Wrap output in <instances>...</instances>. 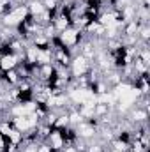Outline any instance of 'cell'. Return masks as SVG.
Here are the masks:
<instances>
[{
    "instance_id": "cell-1",
    "label": "cell",
    "mask_w": 150,
    "mask_h": 152,
    "mask_svg": "<svg viewBox=\"0 0 150 152\" xmlns=\"http://www.w3.org/2000/svg\"><path fill=\"white\" fill-rule=\"evenodd\" d=\"M90 67H92V62L78 53V55H73V60L69 64V73H71L73 78H78V76L88 75Z\"/></svg>"
},
{
    "instance_id": "cell-2",
    "label": "cell",
    "mask_w": 150,
    "mask_h": 152,
    "mask_svg": "<svg viewBox=\"0 0 150 152\" xmlns=\"http://www.w3.org/2000/svg\"><path fill=\"white\" fill-rule=\"evenodd\" d=\"M73 60V53L69 48L60 46V48H53V64L58 67H69Z\"/></svg>"
},
{
    "instance_id": "cell-3",
    "label": "cell",
    "mask_w": 150,
    "mask_h": 152,
    "mask_svg": "<svg viewBox=\"0 0 150 152\" xmlns=\"http://www.w3.org/2000/svg\"><path fill=\"white\" fill-rule=\"evenodd\" d=\"M46 142H48V145H50L55 152H60L64 147H66L64 131H60V129H51V133H50V136L46 138Z\"/></svg>"
},
{
    "instance_id": "cell-4",
    "label": "cell",
    "mask_w": 150,
    "mask_h": 152,
    "mask_svg": "<svg viewBox=\"0 0 150 152\" xmlns=\"http://www.w3.org/2000/svg\"><path fill=\"white\" fill-rule=\"evenodd\" d=\"M20 62H23V55H16V53L4 55L0 58V71L2 73H7L11 69H16L20 66Z\"/></svg>"
},
{
    "instance_id": "cell-5",
    "label": "cell",
    "mask_w": 150,
    "mask_h": 152,
    "mask_svg": "<svg viewBox=\"0 0 150 152\" xmlns=\"http://www.w3.org/2000/svg\"><path fill=\"white\" fill-rule=\"evenodd\" d=\"M51 23H53V27H55L57 34H60L62 30H66L67 27H71V20H69L66 14H60V12L53 18V21H51Z\"/></svg>"
},
{
    "instance_id": "cell-6",
    "label": "cell",
    "mask_w": 150,
    "mask_h": 152,
    "mask_svg": "<svg viewBox=\"0 0 150 152\" xmlns=\"http://www.w3.org/2000/svg\"><path fill=\"white\" fill-rule=\"evenodd\" d=\"M20 80H21V76L18 73V69H11V71L4 73V81H5L9 87H16V85L20 83Z\"/></svg>"
},
{
    "instance_id": "cell-7",
    "label": "cell",
    "mask_w": 150,
    "mask_h": 152,
    "mask_svg": "<svg viewBox=\"0 0 150 152\" xmlns=\"http://www.w3.org/2000/svg\"><path fill=\"white\" fill-rule=\"evenodd\" d=\"M53 62V50H39L37 53V66H42V64H51Z\"/></svg>"
},
{
    "instance_id": "cell-8",
    "label": "cell",
    "mask_w": 150,
    "mask_h": 152,
    "mask_svg": "<svg viewBox=\"0 0 150 152\" xmlns=\"http://www.w3.org/2000/svg\"><path fill=\"white\" fill-rule=\"evenodd\" d=\"M36 149H37V152H55L50 145H48V142L44 140V142H39L37 145H36Z\"/></svg>"
},
{
    "instance_id": "cell-9",
    "label": "cell",
    "mask_w": 150,
    "mask_h": 152,
    "mask_svg": "<svg viewBox=\"0 0 150 152\" xmlns=\"http://www.w3.org/2000/svg\"><path fill=\"white\" fill-rule=\"evenodd\" d=\"M79 2H83V4H88V2H92V0H79Z\"/></svg>"
},
{
    "instance_id": "cell-10",
    "label": "cell",
    "mask_w": 150,
    "mask_h": 152,
    "mask_svg": "<svg viewBox=\"0 0 150 152\" xmlns=\"http://www.w3.org/2000/svg\"><path fill=\"white\" fill-rule=\"evenodd\" d=\"M2 57H4V55H2V53H0V58H2Z\"/></svg>"
}]
</instances>
